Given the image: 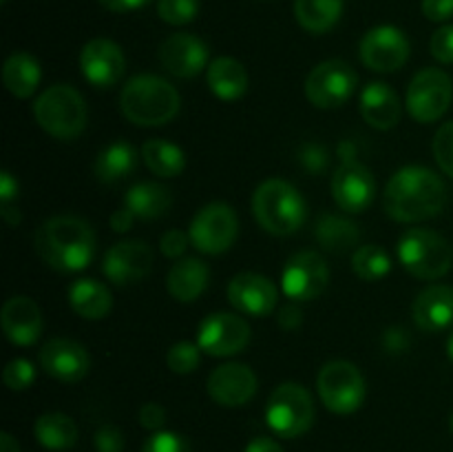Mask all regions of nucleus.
I'll list each match as a JSON object with an SVG mask.
<instances>
[{"mask_svg": "<svg viewBox=\"0 0 453 452\" xmlns=\"http://www.w3.org/2000/svg\"><path fill=\"white\" fill-rule=\"evenodd\" d=\"M447 204V186L432 168L403 167L392 175L383 193V207L392 220L414 222L436 217Z\"/></svg>", "mask_w": 453, "mask_h": 452, "instance_id": "1", "label": "nucleus"}, {"mask_svg": "<svg viewBox=\"0 0 453 452\" xmlns=\"http://www.w3.org/2000/svg\"><path fill=\"white\" fill-rule=\"evenodd\" d=\"M34 248L40 260L60 273H78L96 255V233L91 224L75 215L44 220L34 233Z\"/></svg>", "mask_w": 453, "mask_h": 452, "instance_id": "2", "label": "nucleus"}, {"mask_svg": "<svg viewBox=\"0 0 453 452\" xmlns=\"http://www.w3.org/2000/svg\"><path fill=\"white\" fill-rule=\"evenodd\" d=\"M119 111L137 127H162L180 111V93L159 75H135L119 93Z\"/></svg>", "mask_w": 453, "mask_h": 452, "instance_id": "3", "label": "nucleus"}, {"mask_svg": "<svg viewBox=\"0 0 453 452\" xmlns=\"http://www.w3.org/2000/svg\"><path fill=\"white\" fill-rule=\"evenodd\" d=\"M252 213L261 229L273 235H292L305 222V199L286 180H265L252 195Z\"/></svg>", "mask_w": 453, "mask_h": 452, "instance_id": "4", "label": "nucleus"}, {"mask_svg": "<svg viewBox=\"0 0 453 452\" xmlns=\"http://www.w3.org/2000/svg\"><path fill=\"white\" fill-rule=\"evenodd\" d=\"M35 122L58 140H75L87 129V102L78 89L53 84L34 102Z\"/></svg>", "mask_w": 453, "mask_h": 452, "instance_id": "5", "label": "nucleus"}, {"mask_svg": "<svg viewBox=\"0 0 453 452\" xmlns=\"http://www.w3.org/2000/svg\"><path fill=\"white\" fill-rule=\"evenodd\" d=\"M398 260L414 277L438 279L449 273L453 248L436 230L410 229L398 239Z\"/></svg>", "mask_w": 453, "mask_h": 452, "instance_id": "6", "label": "nucleus"}, {"mask_svg": "<svg viewBox=\"0 0 453 452\" xmlns=\"http://www.w3.org/2000/svg\"><path fill=\"white\" fill-rule=\"evenodd\" d=\"M265 421L270 430L283 439H296L308 433L314 424V399L303 386H277L265 403Z\"/></svg>", "mask_w": 453, "mask_h": 452, "instance_id": "7", "label": "nucleus"}, {"mask_svg": "<svg viewBox=\"0 0 453 452\" xmlns=\"http://www.w3.org/2000/svg\"><path fill=\"white\" fill-rule=\"evenodd\" d=\"M319 397L323 406L336 415H352L365 401V379L354 363L336 359L327 362L317 377Z\"/></svg>", "mask_w": 453, "mask_h": 452, "instance_id": "8", "label": "nucleus"}, {"mask_svg": "<svg viewBox=\"0 0 453 452\" xmlns=\"http://www.w3.org/2000/svg\"><path fill=\"white\" fill-rule=\"evenodd\" d=\"M237 213L224 202H212L199 208L188 226L190 244L206 255H219V253L228 251L237 239Z\"/></svg>", "mask_w": 453, "mask_h": 452, "instance_id": "9", "label": "nucleus"}, {"mask_svg": "<svg viewBox=\"0 0 453 452\" xmlns=\"http://www.w3.org/2000/svg\"><path fill=\"white\" fill-rule=\"evenodd\" d=\"M453 100V82L442 69H423L407 87V111L420 124L436 122Z\"/></svg>", "mask_w": 453, "mask_h": 452, "instance_id": "10", "label": "nucleus"}, {"mask_svg": "<svg viewBox=\"0 0 453 452\" xmlns=\"http://www.w3.org/2000/svg\"><path fill=\"white\" fill-rule=\"evenodd\" d=\"M358 75L345 60H326L310 71L305 80V96L319 109H336L357 91Z\"/></svg>", "mask_w": 453, "mask_h": 452, "instance_id": "11", "label": "nucleus"}, {"mask_svg": "<svg viewBox=\"0 0 453 452\" xmlns=\"http://www.w3.org/2000/svg\"><path fill=\"white\" fill-rule=\"evenodd\" d=\"M330 282L327 261L314 251H301L286 261L281 270V288L292 301H310L323 295Z\"/></svg>", "mask_w": 453, "mask_h": 452, "instance_id": "12", "label": "nucleus"}, {"mask_svg": "<svg viewBox=\"0 0 453 452\" xmlns=\"http://www.w3.org/2000/svg\"><path fill=\"white\" fill-rule=\"evenodd\" d=\"M376 182L370 168L358 162L352 153L341 155V167L332 175V198L339 208L361 213L374 202Z\"/></svg>", "mask_w": 453, "mask_h": 452, "instance_id": "13", "label": "nucleus"}, {"mask_svg": "<svg viewBox=\"0 0 453 452\" xmlns=\"http://www.w3.org/2000/svg\"><path fill=\"white\" fill-rule=\"evenodd\" d=\"M250 341V326L233 313H212L199 323L197 346L212 357H230L242 353Z\"/></svg>", "mask_w": 453, "mask_h": 452, "instance_id": "14", "label": "nucleus"}, {"mask_svg": "<svg viewBox=\"0 0 453 452\" xmlns=\"http://www.w3.org/2000/svg\"><path fill=\"white\" fill-rule=\"evenodd\" d=\"M410 58V40L398 27L380 25L367 31L361 40V60L379 74L398 71Z\"/></svg>", "mask_w": 453, "mask_h": 452, "instance_id": "15", "label": "nucleus"}, {"mask_svg": "<svg viewBox=\"0 0 453 452\" xmlns=\"http://www.w3.org/2000/svg\"><path fill=\"white\" fill-rule=\"evenodd\" d=\"M153 270V251L140 239H124L113 244L102 260V273L118 286L142 282Z\"/></svg>", "mask_w": 453, "mask_h": 452, "instance_id": "16", "label": "nucleus"}, {"mask_svg": "<svg viewBox=\"0 0 453 452\" xmlns=\"http://www.w3.org/2000/svg\"><path fill=\"white\" fill-rule=\"evenodd\" d=\"M257 375L246 363H221L208 375L206 390L215 403L224 408H239L257 393Z\"/></svg>", "mask_w": 453, "mask_h": 452, "instance_id": "17", "label": "nucleus"}, {"mask_svg": "<svg viewBox=\"0 0 453 452\" xmlns=\"http://www.w3.org/2000/svg\"><path fill=\"white\" fill-rule=\"evenodd\" d=\"M82 75L97 89H109L119 82L127 69V58L122 49L109 38L88 40L80 53Z\"/></svg>", "mask_w": 453, "mask_h": 452, "instance_id": "18", "label": "nucleus"}, {"mask_svg": "<svg viewBox=\"0 0 453 452\" xmlns=\"http://www.w3.org/2000/svg\"><path fill=\"white\" fill-rule=\"evenodd\" d=\"M228 301L239 313L265 317L277 308L279 288L265 275L239 273L228 284Z\"/></svg>", "mask_w": 453, "mask_h": 452, "instance_id": "19", "label": "nucleus"}, {"mask_svg": "<svg viewBox=\"0 0 453 452\" xmlns=\"http://www.w3.org/2000/svg\"><path fill=\"white\" fill-rule=\"evenodd\" d=\"M40 366L53 379L73 384L87 375L88 368H91V357H88L87 348L78 341L56 337V339L47 341L40 350Z\"/></svg>", "mask_w": 453, "mask_h": 452, "instance_id": "20", "label": "nucleus"}, {"mask_svg": "<svg viewBox=\"0 0 453 452\" xmlns=\"http://www.w3.org/2000/svg\"><path fill=\"white\" fill-rule=\"evenodd\" d=\"M159 62L175 78H193L208 66V47L193 34H173L159 47Z\"/></svg>", "mask_w": 453, "mask_h": 452, "instance_id": "21", "label": "nucleus"}, {"mask_svg": "<svg viewBox=\"0 0 453 452\" xmlns=\"http://www.w3.org/2000/svg\"><path fill=\"white\" fill-rule=\"evenodd\" d=\"M0 322H3V331L7 339L16 346L35 344V339L42 332L40 306L27 295H16L4 301Z\"/></svg>", "mask_w": 453, "mask_h": 452, "instance_id": "22", "label": "nucleus"}, {"mask_svg": "<svg viewBox=\"0 0 453 452\" xmlns=\"http://www.w3.org/2000/svg\"><path fill=\"white\" fill-rule=\"evenodd\" d=\"M411 315L420 331L441 332L453 326V286L436 284L418 292L411 306Z\"/></svg>", "mask_w": 453, "mask_h": 452, "instance_id": "23", "label": "nucleus"}, {"mask_svg": "<svg viewBox=\"0 0 453 452\" xmlns=\"http://www.w3.org/2000/svg\"><path fill=\"white\" fill-rule=\"evenodd\" d=\"M361 115L367 124L379 131L396 127L403 115L396 91L385 82H370L361 93Z\"/></svg>", "mask_w": 453, "mask_h": 452, "instance_id": "24", "label": "nucleus"}, {"mask_svg": "<svg viewBox=\"0 0 453 452\" xmlns=\"http://www.w3.org/2000/svg\"><path fill=\"white\" fill-rule=\"evenodd\" d=\"M166 286L173 300L184 304L199 300L208 286V266L197 257H184L171 266Z\"/></svg>", "mask_w": 453, "mask_h": 452, "instance_id": "25", "label": "nucleus"}, {"mask_svg": "<svg viewBox=\"0 0 453 452\" xmlns=\"http://www.w3.org/2000/svg\"><path fill=\"white\" fill-rule=\"evenodd\" d=\"M208 89L215 93L219 100L234 102L248 91V71L239 60L228 56L215 58L206 69Z\"/></svg>", "mask_w": 453, "mask_h": 452, "instance_id": "26", "label": "nucleus"}, {"mask_svg": "<svg viewBox=\"0 0 453 452\" xmlns=\"http://www.w3.org/2000/svg\"><path fill=\"white\" fill-rule=\"evenodd\" d=\"M69 304L80 317L102 319L113 308V297L109 288L97 279L80 277L69 286Z\"/></svg>", "mask_w": 453, "mask_h": 452, "instance_id": "27", "label": "nucleus"}, {"mask_svg": "<svg viewBox=\"0 0 453 452\" xmlns=\"http://www.w3.org/2000/svg\"><path fill=\"white\" fill-rule=\"evenodd\" d=\"M40 78H42V69L31 53L16 51L4 60L3 82L12 96L22 97V100L31 97L38 89Z\"/></svg>", "mask_w": 453, "mask_h": 452, "instance_id": "28", "label": "nucleus"}, {"mask_svg": "<svg viewBox=\"0 0 453 452\" xmlns=\"http://www.w3.org/2000/svg\"><path fill=\"white\" fill-rule=\"evenodd\" d=\"M171 204V191L157 182H140L124 195V207L131 208L135 217H142V220H155V217L166 215Z\"/></svg>", "mask_w": 453, "mask_h": 452, "instance_id": "29", "label": "nucleus"}, {"mask_svg": "<svg viewBox=\"0 0 453 452\" xmlns=\"http://www.w3.org/2000/svg\"><path fill=\"white\" fill-rule=\"evenodd\" d=\"M34 434L47 450H69L78 441V425L62 412H44L35 419Z\"/></svg>", "mask_w": 453, "mask_h": 452, "instance_id": "30", "label": "nucleus"}, {"mask_svg": "<svg viewBox=\"0 0 453 452\" xmlns=\"http://www.w3.org/2000/svg\"><path fill=\"white\" fill-rule=\"evenodd\" d=\"M137 167V151L128 142H113L97 153L96 177L104 184H115L131 175Z\"/></svg>", "mask_w": 453, "mask_h": 452, "instance_id": "31", "label": "nucleus"}, {"mask_svg": "<svg viewBox=\"0 0 453 452\" xmlns=\"http://www.w3.org/2000/svg\"><path fill=\"white\" fill-rule=\"evenodd\" d=\"M343 16V0H295V18L310 34H326Z\"/></svg>", "mask_w": 453, "mask_h": 452, "instance_id": "32", "label": "nucleus"}, {"mask_svg": "<svg viewBox=\"0 0 453 452\" xmlns=\"http://www.w3.org/2000/svg\"><path fill=\"white\" fill-rule=\"evenodd\" d=\"M142 160L146 168L159 177H175L186 168V155L177 144L166 140H146L142 146Z\"/></svg>", "mask_w": 453, "mask_h": 452, "instance_id": "33", "label": "nucleus"}, {"mask_svg": "<svg viewBox=\"0 0 453 452\" xmlns=\"http://www.w3.org/2000/svg\"><path fill=\"white\" fill-rule=\"evenodd\" d=\"M314 235H317V239L321 242L323 248L334 253H343L358 242L361 230H358V226L354 224V222L327 213V215H321V220L317 222Z\"/></svg>", "mask_w": 453, "mask_h": 452, "instance_id": "34", "label": "nucleus"}, {"mask_svg": "<svg viewBox=\"0 0 453 452\" xmlns=\"http://www.w3.org/2000/svg\"><path fill=\"white\" fill-rule=\"evenodd\" d=\"M352 270L363 282H379L392 270V260L379 244H363L354 251Z\"/></svg>", "mask_w": 453, "mask_h": 452, "instance_id": "35", "label": "nucleus"}, {"mask_svg": "<svg viewBox=\"0 0 453 452\" xmlns=\"http://www.w3.org/2000/svg\"><path fill=\"white\" fill-rule=\"evenodd\" d=\"M157 13L168 25H188L197 18L199 0H157Z\"/></svg>", "mask_w": 453, "mask_h": 452, "instance_id": "36", "label": "nucleus"}, {"mask_svg": "<svg viewBox=\"0 0 453 452\" xmlns=\"http://www.w3.org/2000/svg\"><path fill=\"white\" fill-rule=\"evenodd\" d=\"M199 346L193 341H177L168 348L166 363L175 375H188L199 366Z\"/></svg>", "mask_w": 453, "mask_h": 452, "instance_id": "37", "label": "nucleus"}, {"mask_svg": "<svg viewBox=\"0 0 453 452\" xmlns=\"http://www.w3.org/2000/svg\"><path fill=\"white\" fill-rule=\"evenodd\" d=\"M35 379V368L29 359L18 357L4 366L3 381L9 390H27Z\"/></svg>", "mask_w": 453, "mask_h": 452, "instance_id": "38", "label": "nucleus"}, {"mask_svg": "<svg viewBox=\"0 0 453 452\" xmlns=\"http://www.w3.org/2000/svg\"><path fill=\"white\" fill-rule=\"evenodd\" d=\"M142 452H193V448H190V443L181 434L157 430V433H153L146 439Z\"/></svg>", "mask_w": 453, "mask_h": 452, "instance_id": "39", "label": "nucleus"}, {"mask_svg": "<svg viewBox=\"0 0 453 452\" xmlns=\"http://www.w3.org/2000/svg\"><path fill=\"white\" fill-rule=\"evenodd\" d=\"M434 158L438 167L453 177V122H445L434 137Z\"/></svg>", "mask_w": 453, "mask_h": 452, "instance_id": "40", "label": "nucleus"}, {"mask_svg": "<svg viewBox=\"0 0 453 452\" xmlns=\"http://www.w3.org/2000/svg\"><path fill=\"white\" fill-rule=\"evenodd\" d=\"M432 56L442 65H453V25H442L441 29L434 31L432 43Z\"/></svg>", "mask_w": 453, "mask_h": 452, "instance_id": "41", "label": "nucleus"}, {"mask_svg": "<svg viewBox=\"0 0 453 452\" xmlns=\"http://www.w3.org/2000/svg\"><path fill=\"white\" fill-rule=\"evenodd\" d=\"M188 244H190L188 233L173 229L168 230V233H164L162 242H159V248H162V253L168 257V260H177V257L184 255Z\"/></svg>", "mask_w": 453, "mask_h": 452, "instance_id": "42", "label": "nucleus"}, {"mask_svg": "<svg viewBox=\"0 0 453 452\" xmlns=\"http://www.w3.org/2000/svg\"><path fill=\"white\" fill-rule=\"evenodd\" d=\"M97 452H122L124 450V434L119 428L106 424L96 433Z\"/></svg>", "mask_w": 453, "mask_h": 452, "instance_id": "43", "label": "nucleus"}, {"mask_svg": "<svg viewBox=\"0 0 453 452\" xmlns=\"http://www.w3.org/2000/svg\"><path fill=\"white\" fill-rule=\"evenodd\" d=\"M137 419H140V424L144 425L146 430H153V433H157V430L164 428V424H166V410H164L159 403H144V406L140 408V415H137Z\"/></svg>", "mask_w": 453, "mask_h": 452, "instance_id": "44", "label": "nucleus"}, {"mask_svg": "<svg viewBox=\"0 0 453 452\" xmlns=\"http://www.w3.org/2000/svg\"><path fill=\"white\" fill-rule=\"evenodd\" d=\"M420 9L427 20L445 22L453 16V0H423Z\"/></svg>", "mask_w": 453, "mask_h": 452, "instance_id": "45", "label": "nucleus"}, {"mask_svg": "<svg viewBox=\"0 0 453 452\" xmlns=\"http://www.w3.org/2000/svg\"><path fill=\"white\" fill-rule=\"evenodd\" d=\"M301 160H303V164L312 173L323 171V168H326V164H327L326 151L319 149V146H305L303 155H301Z\"/></svg>", "mask_w": 453, "mask_h": 452, "instance_id": "46", "label": "nucleus"}, {"mask_svg": "<svg viewBox=\"0 0 453 452\" xmlns=\"http://www.w3.org/2000/svg\"><path fill=\"white\" fill-rule=\"evenodd\" d=\"M18 198V180L9 171L0 173V202L9 207Z\"/></svg>", "mask_w": 453, "mask_h": 452, "instance_id": "47", "label": "nucleus"}, {"mask_svg": "<svg viewBox=\"0 0 453 452\" xmlns=\"http://www.w3.org/2000/svg\"><path fill=\"white\" fill-rule=\"evenodd\" d=\"M303 323V313L296 308L295 304H288L279 310V326L286 328V331H295Z\"/></svg>", "mask_w": 453, "mask_h": 452, "instance_id": "48", "label": "nucleus"}, {"mask_svg": "<svg viewBox=\"0 0 453 452\" xmlns=\"http://www.w3.org/2000/svg\"><path fill=\"white\" fill-rule=\"evenodd\" d=\"M133 222H135V213H133L131 208L122 207L111 215V229H113L115 233H127V230L133 229Z\"/></svg>", "mask_w": 453, "mask_h": 452, "instance_id": "49", "label": "nucleus"}, {"mask_svg": "<svg viewBox=\"0 0 453 452\" xmlns=\"http://www.w3.org/2000/svg\"><path fill=\"white\" fill-rule=\"evenodd\" d=\"M150 0H100V4L104 9L113 13H127V12H135V9L146 7Z\"/></svg>", "mask_w": 453, "mask_h": 452, "instance_id": "50", "label": "nucleus"}, {"mask_svg": "<svg viewBox=\"0 0 453 452\" xmlns=\"http://www.w3.org/2000/svg\"><path fill=\"white\" fill-rule=\"evenodd\" d=\"M407 344H410V337L405 335V331H401V328H389V331H385V346L392 353H401V350H405Z\"/></svg>", "mask_w": 453, "mask_h": 452, "instance_id": "51", "label": "nucleus"}, {"mask_svg": "<svg viewBox=\"0 0 453 452\" xmlns=\"http://www.w3.org/2000/svg\"><path fill=\"white\" fill-rule=\"evenodd\" d=\"M243 452H283V448L279 446L274 439L257 437V439H252L250 443H248L246 450H243Z\"/></svg>", "mask_w": 453, "mask_h": 452, "instance_id": "52", "label": "nucleus"}, {"mask_svg": "<svg viewBox=\"0 0 453 452\" xmlns=\"http://www.w3.org/2000/svg\"><path fill=\"white\" fill-rule=\"evenodd\" d=\"M0 213H3V220L7 222L9 226H16L18 222H20V211H18L13 204H9V207H3L0 208Z\"/></svg>", "mask_w": 453, "mask_h": 452, "instance_id": "53", "label": "nucleus"}, {"mask_svg": "<svg viewBox=\"0 0 453 452\" xmlns=\"http://www.w3.org/2000/svg\"><path fill=\"white\" fill-rule=\"evenodd\" d=\"M0 452H20V446L9 433L0 434Z\"/></svg>", "mask_w": 453, "mask_h": 452, "instance_id": "54", "label": "nucleus"}, {"mask_svg": "<svg viewBox=\"0 0 453 452\" xmlns=\"http://www.w3.org/2000/svg\"><path fill=\"white\" fill-rule=\"evenodd\" d=\"M447 353H449V359L453 362V335L449 337V344H447Z\"/></svg>", "mask_w": 453, "mask_h": 452, "instance_id": "55", "label": "nucleus"}, {"mask_svg": "<svg viewBox=\"0 0 453 452\" xmlns=\"http://www.w3.org/2000/svg\"><path fill=\"white\" fill-rule=\"evenodd\" d=\"M449 430H451V434H453V412H451V417H449Z\"/></svg>", "mask_w": 453, "mask_h": 452, "instance_id": "56", "label": "nucleus"}, {"mask_svg": "<svg viewBox=\"0 0 453 452\" xmlns=\"http://www.w3.org/2000/svg\"><path fill=\"white\" fill-rule=\"evenodd\" d=\"M0 3H3V4H4V3H7V0H0Z\"/></svg>", "mask_w": 453, "mask_h": 452, "instance_id": "57", "label": "nucleus"}]
</instances>
